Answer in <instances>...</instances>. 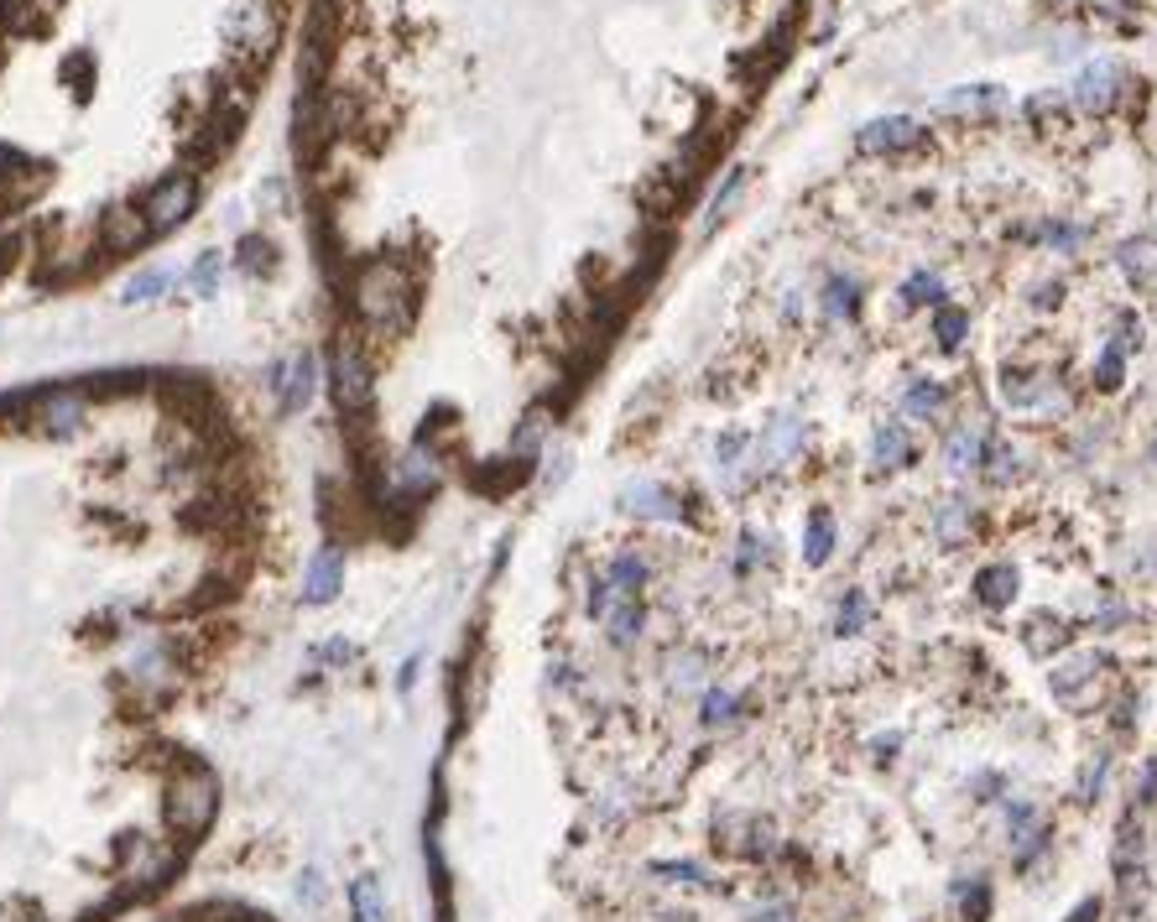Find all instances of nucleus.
Here are the masks:
<instances>
[{"instance_id": "f257e3e1", "label": "nucleus", "mask_w": 1157, "mask_h": 922, "mask_svg": "<svg viewBox=\"0 0 1157 922\" xmlns=\"http://www.w3.org/2000/svg\"><path fill=\"white\" fill-rule=\"evenodd\" d=\"M417 303H423V292H417L408 261L375 256L355 272V313L375 340H402L417 324Z\"/></svg>"}, {"instance_id": "f03ea898", "label": "nucleus", "mask_w": 1157, "mask_h": 922, "mask_svg": "<svg viewBox=\"0 0 1157 922\" xmlns=\"http://www.w3.org/2000/svg\"><path fill=\"white\" fill-rule=\"evenodd\" d=\"M282 37V0H230L224 11V48L240 69H261Z\"/></svg>"}, {"instance_id": "7ed1b4c3", "label": "nucleus", "mask_w": 1157, "mask_h": 922, "mask_svg": "<svg viewBox=\"0 0 1157 922\" xmlns=\"http://www.w3.org/2000/svg\"><path fill=\"white\" fill-rule=\"evenodd\" d=\"M214 813H220V777L209 767H199V761H188L168 787V823L178 834L193 839L214 823Z\"/></svg>"}, {"instance_id": "20e7f679", "label": "nucleus", "mask_w": 1157, "mask_h": 922, "mask_svg": "<svg viewBox=\"0 0 1157 922\" xmlns=\"http://www.w3.org/2000/svg\"><path fill=\"white\" fill-rule=\"evenodd\" d=\"M324 381H329V392H334V407H340V417H350V423L371 417V407H375V376H371V365H365V355H360L355 344L340 340L334 349H329Z\"/></svg>"}, {"instance_id": "39448f33", "label": "nucleus", "mask_w": 1157, "mask_h": 922, "mask_svg": "<svg viewBox=\"0 0 1157 922\" xmlns=\"http://www.w3.org/2000/svg\"><path fill=\"white\" fill-rule=\"evenodd\" d=\"M319 381H324V371H319L313 349H298V355L276 359L272 371H266V392H272L276 412L298 417V412L313 407V396H319Z\"/></svg>"}, {"instance_id": "423d86ee", "label": "nucleus", "mask_w": 1157, "mask_h": 922, "mask_svg": "<svg viewBox=\"0 0 1157 922\" xmlns=\"http://www.w3.org/2000/svg\"><path fill=\"white\" fill-rule=\"evenodd\" d=\"M193 204H199V178H193V172H168V178L141 199V214H147V224H152V235H168V230H178V224L193 214Z\"/></svg>"}, {"instance_id": "0eeeda50", "label": "nucleus", "mask_w": 1157, "mask_h": 922, "mask_svg": "<svg viewBox=\"0 0 1157 922\" xmlns=\"http://www.w3.org/2000/svg\"><path fill=\"white\" fill-rule=\"evenodd\" d=\"M1121 89H1126V69L1121 63H1110V58H1100V63H1089V69L1074 73L1069 100L1079 104V110H1089V115H1106V110H1116Z\"/></svg>"}, {"instance_id": "6e6552de", "label": "nucleus", "mask_w": 1157, "mask_h": 922, "mask_svg": "<svg viewBox=\"0 0 1157 922\" xmlns=\"http://www.w3.org/2000/svg\"><path fill=\"white\" fill-rule=\"evenodd\" d=\"M803 444H808L803 417L798 412H777V417L762 427V438H756V464H762V469H783V464H793L803 454Z\"/></svg>"}, {"instance_id": "1a4fd4ad", "label": "nucleus", "mask_w": 1157, "mask_h": 922, "mask_svg": "<svg viewBox=\"0 0 1157 922\" xmlns=\"http://www.w3.org/2000/svg\"><path fill=\"white\" fill-rule=\"evenodd\" d=\"M918 141H923V125L913 115H882V120H871V125L855 131V146H861L866 156L907 152V146H918Z\"/></svg>"}, {"instance_id": "9d476101", "label": "nucleus", "mask_w": 1157, "mask_h": 922, "mask_svg": "<svg viewBox=\"0 0 1157 922\" xmlns=\"http://www.w3.org/2000/svg\"><path fill=\"white\" fill-rule=\"evenodd\" d=\"M344 553L340 547H319L313 558H308L303 568V605L308 610H319V605H329V599H340L344 589Z\"/></svg>"}, {"instance_id": "9b49d317", "label": "nucleus", "mask_w": 1157, "mask_h": 922, "mask_svg": "<svg viewBox=\"0 0 1157 922\" xmlns=\"http://www.w3.org/2000/svg\"><path fill=\"white\" fill-rule=\"evenodd\" d=\"M621 511L626 516H642V521H683V500L667 490V485H657V479H636V485H626L621 490Z\"/></svg>"}, {"instance_id": "f8f14e48", "label": "nucleus", "mask_w": 1157, "mask_h": 922, "mask_svg": "<svg viewBox=\"0 0 1157 922\" xmlns=\"http://www.w3.org/2000/svg\"><path fill=\"white\" fill-rule=\"evenodd\" d=\"M147 240H152V224H147L141 204H115V209H104V220H100V245H104V251H115V256H125V251H141Z\"/></svg>"}, {"instance_id": "ddd939ff", "label": "nucleus", "mask_w": 1157, "mask_h": 922, "mask_svg": "<svg viewBox=\"0 0 1157 922\" xmlns=\"http://www.w3.org/2000/svg\"><path fill=\"white\" fill-rule=\"evenodd\" d=\"M1006 110V89L1002 84H965V89H949L938 94V115H954V120H990Z\"/></svg>"}, {"instance_id": "4468645a", "label": "nucleus", "mask_w": 1157, "mask_h": 922, "mask_svg": "<svg viewBox=\"0 0 1157 922\" xmlns=\"http://www.w3.org/2000/svg\"><path fill=\"white\" fill-rule=\"evenodd\" d=\"M913 459H918V444H913V433L903 423H882L871 433V469L876 475H892V469H903Z\"/></svg>"}, {"instance_id": "2eb2a0df", "label": "nucleus", "mask_w": 1157, "mask_h": 922, "mask_svg": "<svg viewBox=\"0 0 1157 922\" xmlns=\"http://www.w3.org/2000/svg\"><path fill=\"white\" fill-rule=\"evenodd\" d=\"M178 282H183V272H172V266H141L137 276H125L120 303H125V307H152V303H162Z\"/></svg>"}, {"instance_id": "dca6fc26", "label": "nucleus", "mask_w": 1157, "mask_h": 922, "mask_svg": "<svg viewBox=\"0 0 1157 922\" xmlns=\"http://www.w3.org/2000/svg\"><path fill=\"white\" fill-rule=\"evenodd\" d=\"M600 626H605V636H611L615 647H636L642 631H647V610H642V599L636 595H615Z\"/></svg>"}, {"instance_id": "f3484780", "label": "nucleus", "mask_w": 1157, "mask_h": 922, "mask_svg": "<svg viewBox=\"0 0 1157 922\" xmlns=\"http://www.w3.org/2000/svg\"><path fill=\"white\" fill-rule=\"evenodd\" d=\"M276 240H266V235H245L235 245V256H230V266H235L245 282H261V276H272L276 272Z\"/></svg>"}, {"instance_id": "a211bd4d", "label": "nucleus", "mask_w": 1157, "mask_h": 922, "mask_svg": "<svg viewBox=\"0 0 1157 922\" xmlns=\"http://www.w3.org/2000/svg\"><path fill=\"white\" fill-rule=\"evenodd\" d=\"M818 313L829 324H851L855 313H861V282L855 276H829L824 292H818Z\"/></svg>"}, {"instance_id": "6ab92c4d", "label": "nucleus", "mask_w": 1157, "mask_h": 922, "mask_svg": "<svg viewBox=\"0 0 1157 922\" xmlns=\"http://www.w3.org/2000/svg\"><path fill=\"white\" fill-rule=\"evenodd\" d=\"M79 427H84V396H73V392L48 396V407H42V433H48V438H73Z\"/></svg>"}, {"instance_id": "aec40b11", "label": "nucleus", "mask_w": 1157, "mask_h": 922, "mask_svg": "<svg viewBox=\"0 0 1157 922\" xmlns=\"http://www.w3.org/2000/svg\"><path fill=\"white\" fill-rule=\"evenodd\" d=\"M605 579L615 584V595H636V599H642V589L652 584V564L642 558V553H631V547H626V553H615L611 564H605Z\"/></svg>"}, {"instance_id": "412c9836", "label": "nucleus", "mask_w": 1157, "mask_h": 922, "mask_svg": "<svg viewBox=\"0 0 1157 922\" xmlns=\"http://www.w3.org/2000/svg\"><path fill=\"white\" fill-rule=\"evenodd\" d=\"M975 595H980V605H990V610L1012 605V599H1017V568H1012V564L980 568V579H975Z\"/></svg>"}, {"instance_id": "4be33fe9", "label": "nucleus", "mask_w": 1157, "mask_h": 922, "mask_svg": "<svg viewBox=\"0 0 1157 922\" xmlns=\"http://www.w3.org/2000/svg\"><path fill=\"white\" fill-rule=\"evenodd\" d=\"M944 402H949V392L944 386H934V381H907L903 392V417H918V423H934L938 412H944Z\"/></svg>"}, {"instance_id": "5701e85b", "label": "nucleus", "mask_w": 1157, "mask_h": 922, "mask_svg": "<svg viewBox=\"0 0 1157 922\" xmlns=\"http://www.w3.org/2000/svg\"><path fill=\"white\" fill-rule=\"evenodd\" d=\"M934 531L944 547H965V537H970V500L965 496H949L944 506H938L934 516Z\"/></svg>"}, {"instance_id": "b1692460", "label": "nucleus", "mask_w": 1157, "mask_h": 922, "mask_svg": "<svg viewBox=\"0 0 1157 922\" xmlns=\"http://www.w3.org/2000/svg\"><path fill=\"white\" fill-rule=\"evenodd\" d=\"M1095 672H1100V657H1095V651H1079V657H1069V662L1054 672V693L1064 703H1069V699L1079 703V688H1085Z\"/></svg>"}, {"instance_id": "393cba45", "label": "nucleus", "mask_w": 1157, "mask_h": 922, "mask_svg": "<svg viewBox=\"0 0 1157 922\" xmlns=\"http://www.w3.org/2000/svg\"><path fill=\"white\" fill-rule=\"evenodd\" d=\"M829 558H834V516L814 511V516H808V531H803V564L824 568Z\"/></svg>"}, {"instance_id": "a878e982", "label": "nucleus", "mask_w": 1157, "mask_h": 922, "mask_svg": "<svg viewBox=\"0 0 1157 922\" xmlns=\"http://www.w3.org/2000/svg\"><path fill=\"white\" fill-rule=\"evenodd\" d=\"M949 902L959 906L970 922H986L990 918V881H980V875H975V881H954Z\"/></svg>"}, {"instance_id": "bb28decb", "label": "nucleus", "mask_w": 1157, "mask_h": 922, "mask_svg": "<svg viewBox=\"0 0 1157 922\" xmlns=\"http://www.w3.org/2000/svg\"><path fill=\"white\" fill-rule=\"evenodd\" d=\"M224 272H230V256H220V251H204V256L188 266V287L199 292V297H214L224 282Z\"/></svg>"}, {"instance_id": "cd10ccee", "label": "nucleus", "mask_w": 1157, "mask_h": 922, "mask_svg": "<svg viewBox=\"0 0 1157 922\" xmlns=\"http://www.w3.org/2000/svg\"><path fill=\"white\" fill-rule=\"evenodd\" d=\"M980 444H986V433H970V427H954L949 444H944V464H949L954 475H965V469H975V459H980Z\"/></svg>"}, {"instance_id": "c85d7f7f", "label": "nucleus", "mask_w": 1157, "mask_h": 922, "mask_svg": "<svg viewBox=\"0 0 1157 922\" xmlns=\"http://www.w3.org/2000/svg\"><path fill=\"white\" fill-rule=\"evenodd\" d=\"M772 558H777L772 537H762V531H741V543H735V574H741V579L756 574V568H766Z\"/></svg>"}, {"instance_id": "c756f323", "label": "nucleus", "mask_w": 1157, "mask_h": 922, "mask_svg": "<svg viewBox=\"0 0 1157 922\" xmlns=\"http://www.w3.org/2000/svg\"><path fill=\"white\" fill-rule=\"evenodd\" d=\"M1022 641H1027V651H1033V657H1048L1054 647H1064V641H1069V631L1058 626L1054 615H1033V620H1027V631H1022Z\"/></svg>"}, {"instance_id": "7c9ffc66", "label": "nucleus", "mask_w": 1157, "mask_h": 922, "mask_svg": "<svg viewBox=\"0 0 1157 922\" xmlns=\"http://www.w3.org/2000/svg\"><path fill=\"white\" fill-rule=\"evenodd\" d=\"M350 902H355L360 922H386V896H381V881H375V875H355Z\"/></svg>"}, {"instance_id": "2f4dec72", "label": "nucleus", "mask_w": 1157, "mask_h": 922, "mask_svg": "<svg viewBox=\"0 0 1157 922\" xmlns=\"http://www.w3.org/2000/svg\"><path fill=\"white\" fill-rule=\"evenodd\" d=\"M871 620V599L866 589H851V595L839 599V610H834V636H861Z\"/></svg>"}, {"instance_id": "473e14b6", "label": "nucleus", "mask_w": 1157, "mask_h": 922, "mask_svg": "<svg viewBox=\"0 0 1157 922\" xmlns=\"http://www.w3.org/2000/svg\"><path fill=\"white\" fill-rule=\"evenodd\" d=\"M698 719L715 730V725H731V719H741V699H735L731 688H704V699H698Z\"/></svg>"}, {"instance_id": "72a5a7b5", "label": "nucleus", "mask_w": 1157, "mask_h": 922, "mask_svg": "<svg viewBox=\"0 0 1157 922\" xmlns=\"http://www.w3.org/2000/svg\"><path fill=\"white\" fill-rule=\"evenodd\" d=\"M980 464H986L990 479H1017V475H1022L1017 448L1002 444V438H986V444H980Z\"/></svg>"}, {"instance_id": "f704fd0d", "label": "nucleus", "mask_w": 1157, "mask_h": 922, "mask_svg": "<svg viewBox=\"0 0 1157 922\" xmlns=\"http://www.w3.org/2000/svg\"><path fill=\"white\" fill-rule=\"evenodd\" d=\"M704 678H710V667H704V657H698V651H683V657H673V672H667V683L678 688V693H694V688H704Z\"/></svg>"}, {"instance_id": "c9c22d12", "label": "nucleus", "mask_w": 1157, "mask_h": 922, "mask_svg": "<svg viewBox=\"0 0 1157 922\" xmlns=\"http://www.w3.org/2000/svg\"><path fill=\"white\" fill-rule=\"evenodd\" d=\"M949 292H944V276H934V272H913L903 282V303L907 307H918V303H944Z\"/></svg>"}, {"instance_id": "e433bc0d", "label": "nucleus", "mask_w": 1157, "mask_h": 922, "mask_svg": "<svg viewBox=\"0 0 1157 922\" xmlns=\"http://www.w3.org/2000/svg\"><path fill=\"white\" fill-rule=\"evenodd\" d=\"M1033 235H1038V240H1048V245H1054V251H1079V245H1085V230H1079V224H1069V220L1038 224V230H1033Z\"/></svg>"}, {"instance_id": "4c0bfd02", "label": "nucleus", "mask_w": 1157, "mask_h": 922, "mask_svg": "<svg viewBox=\"0 0 1157 922\" xmlns=\"http://www.w3.org/2000/svg\"><path fill=\"white\" fill-rule=\"evenodd\" d=\"M965 328H970L965 307H944L938 313V349H959L965 344Z\"/></svg>"}, {"instance_id": "58836bf2", "label": "nucleus", "mask_w": 1157, "mask_h": 922, "mask_svg": "<svg viewBox=\"0 0 1157 922\" xmlns=\"http://www.w3.org/2000/svg\"><path fill=\"white\" fill-rule=\"evenodd\" d=\"M344 662H355V641L329 636L324 647H313V667H344Z\"/></svg>"}, {"instance_id": "ea45409f", "label": "nucleus", "mask_w": 1157, "mask_h": 922, "mask_svg": "<svg viewBox=\"0 0 1157 922\" xmlns=\"http://www.w3.org/2000/svg\"><path fill=\"white\" fill-rule=\"evenodd\" d=\"M741 183H746V172L735 168L731 178H725V189L715 193V204H710V224H704V230H715V224L725 220V214H731V204H735V193H741Z\"/></svg>"}, {"instance_id": "a19ab883", "label": "nucleus", "mask_w": 1157, "mask_h": 922, "mask_svg": "<svg viewBox=\"0 0 1157 922\" xmlns=\"http://www.w3.org/2000/svg\"><path fill=\"white\" fill-rule=\"evenodd\" d=\"M261 204H266V214H288V183L282 178H266L261 183Z\"/></svg>"}, {"instance_id": "79ce46f5", "label": "nucleus", "mask_w": 1157, "mask_h": 922, "mask_svg": "<svg viewBox=\"0 0 1157 922\" xmlns=\"http://www.w3.org/2000/svg\"><path fill=\"white\" fill-rule=\"evenodd\" d=\"M1121 371H1126V359L1116 355V349H1106V355H1100V371H1095V381H1100V386H1121Z\"/></svg>"}, {"instance_id": "37998d69", "label": "nucleus", "mask_w": 1157, "mask_h": 922, "mask_svg": "<svg viewBox=\"0 0 1157 922\" xmlns=\"http://www.w3.org/2000/svg\"><path fill=\"white\" fill-rule=\"evenodd\" d=\"M1100 777H1106V756H1100V761H1095V767L1085 771V782H1079V798H1085V803L1095 798V787H1100Z\"/></svg>"}, {"instance_id": "c03bdc74", "label": "nucleus", "mask_w": 1157, "mask_h": 922, "mask_svg": "<svg viewBox=\"0 0 1157 922\" xmlns=\"http://www.w3.org/2000/svg\"><path fill=\"white\" fill-rule=\"evenodd\" d=\"M1100 918V896H1089V902H1079V912H1069V922H1095Z\"/></svg>"}, {"instance_id": "a18cd8bd", "label": "nucleus", "mask_w": 1157, "mask_h": 922, "mask_svg": "<svg viewBox=\"0 0 1157 922\" xmlns=\"http://www.w3.org/2000/svg\"><path fill=\"white\" fill-rule=\"evenodd\" d=\"M751 922H798V918H793L787 906H762V912H756Z\"/></svg>"}, {"instance_id": "49530a36", "label": "nucleus", "mask_w": 1157, "mask_h": 922, "mask_svg": "<svg viewBox=\"0 0 1157 922\" xmlns=\"http://www.w3.org/2000/svg\"><path fill=\"white\" fill-rule=\"evenodd\" d=\"M1157 798V767H1147V777H1141V792H1137V803H1153Z\"/></svg>"}, {"instance_id": "de8ad7c7", "label": "nucleus", "mask_w": 1157, "mask_h": 922, "mask_svg": "<svg viewBox=\"0 0 1157 922\" xmlns=\"http://www.w3.org/2000/svg\"><path fill=\"white\" fill-rule=\"evenodd\" d=\"M1153 454H1157V448H1153Z\"/></svg>"}]
</instances>
